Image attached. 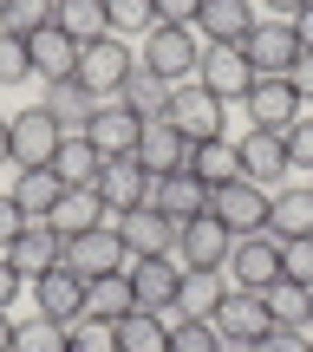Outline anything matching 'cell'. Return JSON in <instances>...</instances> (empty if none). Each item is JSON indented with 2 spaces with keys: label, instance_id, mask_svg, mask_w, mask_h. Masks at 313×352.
I'll return each instance as SVG.
<instances>
[{
  "label": "cell",
  "instance_id": "obj_46",
  "mask_svg": "<svg viewBox=\"0 0 313 352\" xmlns=\"http://www.w3.org/2000/svg\"><path fill=\"white\" fill-rule=\"evenodd\" d=\"M288 164L294 170H313V124H294L288 131Z\"/></svg>",
  "mask_w": 313,
  "mask_h": 352
},
{
  "label": "cell",
  "instance_id": "obj_24",
  "mask_svg": "<svg viewBox=\"0 0 313 352\" xmlns=\"http://www.w3.org/2000/svg\"><path fill=\"white\" fill-rule=\"evenodd\" d=\"M46 170L59 176L65 189H91V183H98V170H105V157L91 151V138H85V131H65V138H59V151H52V164H46Z\"/></svg>",
  "mask_w": 313,
  "mask_h": 352
},
{
  "label": "cell",
  "instance_id": "obj_32",
  "mask_svg": "<svg viewBox=\"0 0 313 352\" xmlns=\"http://www.w3.org/2000/svg\"><path fill=\"white\" fill-rule=\"evenodd\" d=\"M228 280L222 274H196V267H183V287H176V314L183 320H209L215 307H222Z\"/></svg>",
  "mask_w": 313,
  "mask_h": 352
},
{
  "label": "cell",
  "instance_id": "obj_33",
  "mask_svg": "<svg viewBox=\"0 0 313 352\" xmlns=\"http://www.w3.org/2000/svg\"><path fill=\"white\" fill-rule=\"evenodd\" d=\"M118 352H170V320L163 314H125L118 320Z\"/></svg>",
  "mask_w": 313,
  "mask_h": 352
},
{
  "label": "cell",
  "instance_id": "obj_38",
  "mask_svg": "<svg viewBox=\"0 0 313 352\" xmlns=\"http://www.w3.org/2000/svg\"><path fill=\"white\" fill-rule=\"evenodd\" d=\"M65 352H118V327L111 320H72V327H65Z\"/></svg>",
  "mask_w": 313,
  "mask_h": 352
},
{
  "label": "cell",
  "instance_id": "obj_35",
  "mask_svg": "<svg viewBox=\"0 0 313 352\" xmlns=\"http://www.w3.org/2000/svg\"><path fill=\"white\" fill-rule=\"evenodd\" d=\"M118 104H125V111H138V118H163V104H170V85H163V78H151L138 65V72L125 78V91H118Z\"/></svg>",
  "mask_w": 313,
  "mask_h": 352
},
{
  "label": "cell",
  "instance_id": "obj_45",
  "mask_svg": "<svg viewBox=\"0 0 313 352\" xmlns=\"http://www.w3.org/2000/svg\"><path fill=\"white\" fill-rule=\"evenodd\" d=\"M202 0H157V26H196Z\"/></svg>",
  "mask_w": 313,
  "mask_h": 352
},
{
  "label": "cell",
  "instance_id": "obj_16",
  "mask_svg": "<svg viewBox=\"0 0 313 352\" xmlns=\"http://www.w3.org/2000/svg\"><path fill=\"white\" fill-rule=\"evenodd\" d=\"M33 287V307L46 320H59V327H72V320H85V280L72 274V267H52V274H39V280H26Z\"/></svg>",
  "mask_w": 313,
  "mask_h": 352
},
{
  "label": "cell",
  "instance_id": "obj_51",
  "mask_svg": "<svg viewBox=\"0 0 313 352\" xmlns=\"http://www.w3.org/2000/svg\"><path fill=\"white\" fill-rule=\"evenodd\" d=\"M13 327L20 320H7V307H0V352H13Z\"/></svg>",
  "mask_w": 313,
  "mask_h": 352
},
{
  "label": "cell",
  "instance_id": "obj_17",
  "mask_svg": "<svg viewBox=\"0 0 313 352\" xmlns=\"http://www.w3.org/2000/svg\"><path fill=\"white\" fill-rule=\"evenodd\" d=\"M151 209L170 215V222L183 228V222H196V215H209V183H202V176H189V170H170V176H157Z\"/></svg>",
  "mask_w": 313,
  "mask_h": 352
},
{
  "label": "cell",
  "instance_id": "obj_7",
  "mask_svg": "<svg viewBox=\"0 0 313 352\" xmlns=\"http://www.w3.org/2000/svg\"><path fill=\"white\" fill-rule=\"evenodd\" d=\"M65 267H72L78 280H98V274H118V267H131L125 254V235H118V222L105 228H85V235L65 241Z\"/></svg>",
  "mask_w": 313,
  "mask_h": 352
},
{
  "label": "cell",
  "instance_id": "obj_20",
  "mask_svg": "<svg viewBox=\"0 0 313 352\" xmlns=\"http://www.w3.org/2000/svg\"><path fill=\"white\" fill-rule=\"evenodd\" d=\"M138 164L151 170V176L183 170V164H189V138L170 124V118H144V131H138Z\"/></svg>",
  "mask_w": 313,
  "mask_h": 352
},
{
  "label": "cell",
  "instance_id": "obj_50",
  "mask_svg": "<svg viewBox=\"0 0 313 352\" xmlns=\"http://www.w3.org/2000/svg\"><path fill=\"white\" fill-rule=\"evenodd\" d=\"M301 7H313V0H268V13H274V20H294Z\"/></svg>",
  "mask_w": 313,
  "mask_h": 352
},
{
  "label": "cell",
  "instance_id": "obj_21",
  "mask_svg": "<svg viewBox=\"0 0 313 352\" xmlns=\"http://www.w3.org/2000/svg\"><path fill=\"white\" fill-rule=\"evenodd\" d=\"M235 157H241V176H248V183H274V176H288L294 164H288V138H281V131H255L248 124V138L235 144Z\"/></svg>",
  "mask_w": 313,
  "mask_h": 352
},
{
  "label": "cell",
  "instance_id": "obj_12",
  "mask_svg": "<svg viewBox=\"0 0 313 352\" xmlns=\"http://www.w3.org/2000/svg\"><path fill=\"white\" fill-rule=\"evenodd\" d=\"M228 248H235V235H228L215 215H196V222L176 228V254H183V267H196V274H222Z\"/></svg>",
  "mask_w": 313,
  "mask_h": 352
},
{
  "label": "cell",
  "instance_id": "obj_28",
  "mask_svg": "<svg viewBox=\"0 0 313 352\" xmlns=\"http://www.w3.org/2000/svg\"><path fill=\"white\" fill-rule=\"evenodd\" d=\"M261 307H268L274 327L313 333V287H301V280H274V287H261Z\"/></svg>",
  "mask_w": 313,
  "mask_h": 352
},
{
  "label": "cell",
  "instance_id": "obj_31",
  "mask_svg": "<svg viewBox=\"0 0 313 352\" xmlns=\"http://www.w3.org/2000/svg\"><path fill=\"white\" fill-rule=\"evenodd\" d=\"M52 26H59L65 39H78V46H91V39L111 33V20H105V0H59Z\"/></svg>",
  "mask_w": 313,
  "mask_h": 352
},
{
  "label": "cell",
  "instance_id": "obj_9",
  "mask_svg": "<svg viewBox=\"0 0 313 352\" xmlns=\"http://www.w3.org/2000/svg\"><path fill=\"white\" fill-rule=\"evenodd\" d=\"M209 327L222 333V346H241V352H248V346L261 340L268 327H274V320H268L261 294H248V287H228V294H222V307L209 314Z\"/></svg>",
  "mask_w": 313,
  "mask_h": 352
},
{
  "label": "cell",
  "instance_id": "obj_40",
  "mask_svg": "<svg viewBox=\"0 0 313 352\" xmlns=\"http://www.w3.org/2000/svg\"><path fill=\"white\" fill-rule=\"evenodd\" d=\"M170 352H222V333L209 327V320H170Z\"/></svg>",
  "mask_w": 313,
  "mask_h": 352
},
{
  "label": "cell",
  "instance_id": "obj_36",
  "mask_svg": "<svg viewBox=\"0 0 313 352\" xmlns=\"http://www.w3.org/2000/svg\"><path fill=\"white\" fill-rule=\"evenodd\" d=\"M52 13H59V0H7V13H0V33L33 39V33H46V26H52Z\"/></svg>",
  "mask_w": 313,
  "mask_h": 352
},
{
  "label": "cell",
  "instance_id": "obj_6",
  "mask_svg": "<svg viewBox=\"0 0 313 352\" xmlns=\"http://www.w3.org/2000/svg\"><path fill=\"white\" fill-rule=\"evenodd\" d=\"M163 118H170V124L183 131L189 144L222 138V98H215V91H202L196 78H189V85H170V104H163Z\"/></svg>",
  "mask_w": 313,
  "mask_h": 352
},
{
  "label": "cell",
  "instance_id": "obj_4",
  "mask_svg": "<svg viewBox=\"0 0 313 352\" xmlns=\"http://www.w3.org/2000/svg\"><path fill=\"white\" fill-rule=\"evenodd\" d=\"M209 215L228 228V235H261L268 228V189L248 183V176H235V183L209 189Z\"/></svg>",
  "mask_w": 313,
  "mask_h": 352
},
{
  "label": "cell",
  "instance_id": "obj_13",
  "mask_svg": "<svg viewBox=\"0 0 313 352\" xmlns=\"http://www.w3.org/2000/svg\"><path fill=\"white\" fill-rule=\"evenodd\" d=\"M248 65L261 78H288V65L301 59V39H294V20H255V33L241 39Z\"/></svg>",
  "mask_w": 313,
  "mask_h": 352
},
{
  "label": "cell",
  "instance_id": "obj_44",
  "mask_svg": "<svg viewBox=\"0 0 313 352\" xmlns=\"http://www.w3.org/2000/svg\"><path fill=\"white\" fill-rule=\"evenodd\" d=\"M26 222H33V215H26L20 202H13V189H7V196H0V248H13V235H20Z\"/></svg>",
  "mask_w": 313,
  "mask_h": 352
},
{
  "label": "cell",
  "instance_id": "obj_3",
  "mask_svg": "<svg viewBox=\"0 0 313 352\" xmlns=\"http://www.w3.org/2000/svg\"><path fill=\"white\" fill-rule=\"evenodd\" d=\"M131 72H138V52H131L118 33H105V39H91V46H78V85L98 91V98H118Z\"/></svg>",
  "mask_w": 313,
  "mask_h": 352
},
{
  "label": "cell",
  "instance_id": "obj_41",
  "mask_svg": "<svg viewBox=\"0 0 313 352\" xmlns=\"http://www.w3.org/2000/svg\"><path fill=\"white\" fill-rule=\"evenodd\" d=\"M20 78H33V46L20 33H0V85H20Z\"/></svg>",
  "mask_w": 313,
  "mask_h": 352
},
{
  "label": "cell",
  "instance_id": "obj_29",
  "mask_svg": "<svg viewBox=\"0 0 313 352\" xmlns=\"http://www.w3.org/2000/svg\"><path fill=\"white\" fill-rule=\"evenodd\" d=\"M52 228H59L65 241L72 235H85V228H105V202H98V189H65L59 202H52V215H46Z\"/></svg>",
  "mask_w": 313,
  "mask_h": 352
},
{
  "label": "cell",
  "instance_id": "obj_19",
  "mask_svg": "<svg viewBox=\"0 0 313 352\" xmlns=\"http://www.w3.org/2000/svg\"><path fill=\"white\" fill-rule=\"evenodd\" d=\"M138 131H144L138 111H125L118 98H105L98 118L85 124V138H91V151H98V157H138Z\"/></svg>",
  "mask_w": 313,
  "mask_h": 352
},
{
  "label": "cell",
  "instance_id": "obj_15",
  "mask_svg": "<svg viewBox=\"0 0 313 352\" xmlns=\"http://www.w3.org/2000/svg\"><path fill=\"white\" fill-rule=\"evenodd\" d=\"M118 235H125V254L131 261H151V254H176V222L157 215L151 202L144 209H125L118 215Z\"/></svg>",
  "mask_w": 313,
  "mask_h": 352
},
{
  "label": "cell",
  "instance_id": "obj_49",
  "mask_svg": "<svg viewBox=\"0 0 313 352\" xmlns=\"http://www.w3.org/2000/svg\"><path fill=\"white\" fill-rule=\"evenodd\" d=\"M294 39H301V52H313V7L294 13Z\"/></svg>",
  "mask_w": 313,
  "mask_h": 352
},
{
  "label": "cell",
  "instance_id": "obj_5",
  "mask_svg": "<svg viewBox=\"0 0 313 352\" xmlns=\"http://www.w3.org/2000/svg\"><path fill=\"white\" fill-rule=\"evenodd\" d=\"M228 287H248V294H261V287H274L281 280V241L268 235H235V248H228Z\"/></svg>",
  "mask_w": 313,
  "mask_h": 352
},
{
  "label": "cell",
  "instance_id": "obj_42",
  "mask_svg": "<svg viewBox=\"0 0 313 352\" xmlns=\"http://www.w3.org/2000/svg\"><path fill=\"white\" fill-rule=\"evenodd\" d=\"M281 280H301V287H313V235L281 241Z\"/></svg>",
  "mask_w": 313,
  "mask_h": 352
},
{
  "label": "cell",
  "instance_id": "obj_37",
  "mask_svg": "<svg viewBox=\"0 0 313 352\" xmlns=\"http://www.w3.org/2000/svg\"><path fill=\"white\" fill-rule=\"evenodd\" d=\"M13 352H65V327L46 320V314L20 320V327H13Z\"/></svg>",
  "mask_w": 313,
  "mask_h": 352
},
{
  "label": "cell",
  "instance_id": "obj_48",
  "mask_svg": "<svg viewBox=\"0 0 313 352\" xmlns=\"http://www.w3.org/2000/svg\"><path fill=\"white\" fill-rule=\"evenodd\" d=\"M288 85L301 91V98H313V52H301V59L288 65Z\"/></svg>",
  "mask_w": 313,
  "mask_h": 352
},
{
  "label": "cell",
  "instance_id": "obj_39",
  "mask_svg": "<svg viewBox=\"0 0 313 352\" xmlns=\"http://www.w3.org/2000/svg\"><path fill=\"white\" fill-rule=\"evenodd\" d=\"M105 20H111V33H151L157 26V0H105Z\"/></svg>",
  "mask_w": 313,
  "mask_h": 352
},
{
  "label": "cell",
  "instance_id": "obj_53",
  "mask_svg": "<svg viewBox=\"0 0 313 352\" xmlns=\"http://www.w3.org/2000/svg\"><path fill=\"white\" fill-rule=\"evenodd\" d=\"M0 13H7V0H0Z\"/></svg>",
  "mask_w": 313,
  "mask_h": 352
},
{
  "label": "cell",
  "instance_id": "obj_30",
  "mask_svg": "<svg viewBox=\"0 0 313 352\" xmlns=\"http://www.w3.org/2000/svg\"><path fill=\"white\" fill-rule=\"evenodd\" d=\"M189 176H202L209 189H222V183H235L241 176V157H235V144L228 138H209V144H189Z\"/></svg>",
  "mask_w": 313,
  "mask_h": 352
},
{
  "label": "cell",
  "instance_id": "obj_26",
  "mask_svg": "<svg viewBox=\"0 0 313 352\" xmlns=\"http://www.w3.org/2000/svg\"><path fill=\"white\" fill-rule=\"evenodd\" d=\"M98 91H85L78 78H59V85H46V111H52V124L59 131H85L91 118H98Z\"/></svg>",
  "mask_w": 313,
  "mask_h": 352
},
{
  "label": "cell",
  "instance_id": "obj_23",
  "mask_svg": "<svg viewBox=\"0 0 313 352\" xmlns=\"http://www.w3.org/2000/svg\"><path fill=\"white\" fill-rule=\"evenodd\" d=\"M268 235H274V241H301V235H313V189H307V183L274 189V196H268Z\"/></svg>",
  "mask_w": 313,
  "mask_h": 352
},
{
  "label": "cell",
  "instance_id": "obj_14",
  "mask_svg": "<svg viewBox=\"0 0 313 352\" xmlns=\"http://www.w3.org/2000/svg\"><path fill=\"white\" fill-rule=\"evenodd\" d=\"M0 254H7L26 280H39V274H52V267L65 261V235L52 222H26L20 235H13V248H0Z\"/></svg>",
  "mask_w": 313,
  "mask_h": 352
},
{
  "label": "cell",
  "instance_id": "obj_10",
  "mask_svg": "<svg viewBox=\"0 0 313 352\" xmlns=\"http://www.w3.org/2000/svg\"><path fill=\"white\" fill-rule=\"evenodd\" d=\"M98 202L111 215H125V209H144V202H151V189H157V176L138 164V157H105V170H98Z\"/></svg>",
  "mask_w": 313,
  "mask_h": 352
},
{
  "label": "cell",
  "instance_id": "obj_25",
  "mask_svg": "<svg viewBox=\"0 0 313 352\" xmlns=\"http://www.w3.org/2000/svg\"><path fill=\"white\" fill-rule=\"evenodd\" d=\"M26 46H33V78H46V85H59V78H78V39H65L59 26L33 33Z\"/></svg>",
  "mask_w": 313,
  "mask_h": 352
},
{
  "label": "cell",
  "instance_id": "obj_18",
  "mask_svg": "<svg viewBox=\"0 0 313 352\" xmlns=\"http://www.w3.org/2000/svg\"><path fill=\"white\" fill-rule=\"evenodd\" d=\"M125 274H131V287H138V307H144V314H176V287H183V267H176L170 254L131 261Z\"/></svg>",
  "mask_w": 313,
  "mask_h": 352
},
{
  "label": "cell",
  "instance_id": "obj_27",
  "mask_svg": "<svg viewBox=\"0 0 313 352\" xmlns=\"http://www.w3.org/2000/svg\"><path fill=\"white\" fill-rule=\"evenodd\" d=\"M85 314L91 320H125V314H138V287H131V274L118 267V274H98V280H85Z\"/></svg>",
  "mask_w": 313,
  "mask_h": 352
},
{
  "label": "cell",
  "instance_id": "obj_22",
  "mask_svg": "<svg viewBox=\"0 0 313 352\" xmlns=\"http://www.w3.org/2000/svg\"><path fill=\"white\" fill-rule=\"evenodd\" d=\"M248 33H255V7L248 0H202L196 39H209V46H241Z\"/></svg>",
  "mask_w": 313,
  "mask_h": 352
},
{
  "label": "cell",
  "instance_id": "obj_1",
  "mask_svg": "<svg viewBox=\"0 0 313 352\" xmlns=\"http://www.w3.org/2000/svg\"><path fill=\"white\" fill-rule=\"evenodd\" d=\"M138 65H144L151 78H163V85H189V78H196V65H202L196 26H151V33H144Z\"/></svg>",
  "mask_w": 313,
  "mask_h": 352
},
{
  "label": "cell",
  "instance_id": "obj_2",
  "mask_svg": "<svg viewBox=\"0 0 313 352\" xmlns=\"http://www.w3.org/2000/svg\"><path fill=\"white\" fill-rule=\"evenodd\" d=\"M59 138H65V131L52 124L46 104H26V111L7 118V164H20V170H46L52 151H59Z\"/></svg>",
  "mask_w": 313,
  "mask_h": 352
},
{
  "label": "cell",
  "instance_id": "obj_47",
  "mask_svg": "<svg viewBox=\"0 0 313 352\" xmlns=\"http://www.w3.org/2000/svg\"><path fill=\"white\" fill-rule=\"evenodd\" d=\"M20 287H26V274L7 261V254H0V307H13V300H20Z\"/></svg>",
  "mask_w": 313,
  "mask_h": 352
},
{
  "label": "cell",
  "instance_id": "obj_52",
  "mask_svg": "<svg viewBox=\"0 0 313 352\" xmlns=\"http://www.w3.org/2000/svg\"><path fill=\"white\" fill-rule=\"evenodd\" d=\"M0 164H7V118H0Z\"/></svg>",
  "mask_w": 313,
  "mask_h": 352
},
{
  "label": "cell",
  "instance_id": "obj_43",
  "mask_svg": "<svg viewBox=\"0 0 313 352\" xmlns=\"http://www.w3.org/2000/svg\"><path fill=\"white\" fill-rule=\"evenodd\" d=\"M248 352H313V333H301V327H268Z\"/></svg>",
  "mask_w": 313,
  "mask_h": 352
},
{
  "label": "cell",
  "instance_id": "obj_11",
  "mask_svg": "<svg viewBox=\"0 0 313 352\" xmlns=\"http://www.w3.org/2000/svg\"><path fill=\"white\" fill-rule=\"evenodd\" d=\"M241 104H248V124L255 131H281V138H288V131L301 124V104L307 98L288 85V78H261V72H255V91Z\"/></svg>",
  "mask_w": 313,
  "mask_h": 352
},
{
  "label": "cell",
  "instance_id": "obj_34",
  "mask_svg": "<svg viewBox=\"0 0 313 352\" xmlns=\"http://www.w3.org/2000/svg\"><path fill=\"white\" fill-rule=\"evenodd\" d=\"M59 196H65V183H59L52 170H20V183H13V202H20V209L33 215V222H46Z\"/></svg>",
  "mask_w": 313,
  "mask_h": 352
},
{
  "label": "cell",
  "instance_id": "obj_8",
  "mask_svg": "<svg viewBox=\"0 0 313 352\" xmlns=\"http://www.w3.org/2000/svg\"><path fill=\"white\" fill-rule=\"evenodd\" d=\"M196 85L215 91L222 104H241L255 91V65L241 46H202V65H196Z\"/></svg>",
  "mask_w": 313,
  "mask_h": 352
},
{
  "label": "cell",
  "instance_id": "obj_54",
  "mask_svg": "<svg viewBox=\"0 0 313 352\" xmlns=\"http://www.w3.org/2000/svg\"><path fill=\"white\" fill-rule=\"evenodd\" d=\"M307 176H313V170H307ZM307 189H313V183H307Z\"/></svg>",
  "mask_w": 313,
  "mask_h": 352
}]
</instances>
